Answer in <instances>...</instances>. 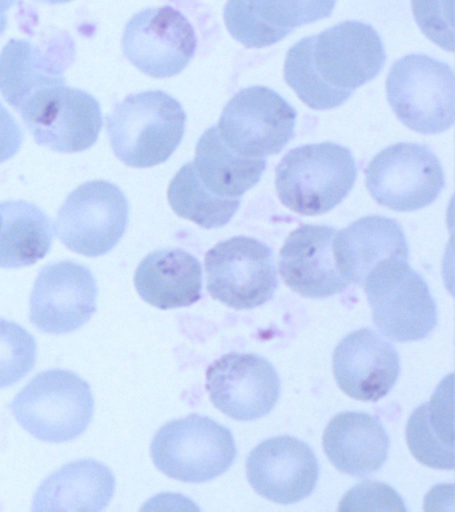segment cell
Listing matches in <instances>:
<instances>
[{
    "instance_id": "34",
    "label": "cell",
    "mask_w": 455,
    "mask_h": 512,
    "mask_svg": "<svg viewBox=\"0 0 455 512\" xmlns=\"http://www.w3.org/2000/svg\"><path fill=\"white\" fill-rule=\"evenodd\" d=\"M18 0H0V15L5 14Z\"/></svg>"
},
{
    "instance_id": "6",
    "label": "cell",
    "mask_w": 455,
    "mask_h": 512,
    "mask_svg": "<svg viewBox=\"0 0 455 512\" xmlns=\"http://www.w3.org/2000/svg\"><path fill=\"white\" fill-rule=\"evenodd\" d=\"M386 94L395 116L419 134H441L454 124V72L431 56L397 60L387 75Z\"/></svg>"
},
{
    "instance_id": "1",
    "label": "cell",
    "mask_w": 455,
    "mask_h": 512,
    "mask_svg": "<svg viewBox=\"0 0 455 512\" xmlns=\"http://www.w3.org/2000/svg\"><path fill=\"white\" fill-rule=\"evenodd\" d=\"M185 130L182 104L165 91L129 95L107 115L114 154L133 168L165 163L181 144Z\"/></svg>"
},
{
    "instance_id": "11",
    "label": "cell",
    "mask_w": 455,
    "mask_h": 512,
    "mask_svg": "<svg viewBox=\"0 0 455 512\" xmlns=\"http://www.w3.org/2000/svg\"><path fill=\"white\" fill-rule=\"evenodd\" d=\"M297 111L263 86L243 88L231 98L218 123L226 146L249 158L279 154L293 139Z\"/></svg>"
},
{
    "instance_id": "26",
    "label": "cell",
    "mask_w": 455,
    "mask_h": 512,
    "mask_svg": "<svg viewBox=\"0 0 455 512\" xmlns=\"http://www.w3.org/2000/svg\"><path fill=\"white\" fill-rule=\"evenodd\" d=\"M193 163L203 187L225 199H241L257 186L267 164L265 158H249L227 147L217 126L198 140Z\"/></svg>"
},
{
    "instance_id": "2",
    "label": "cell",
    "mask_w": 455,
    "mask_h": 512,
    "mask_svg": "<svg viewBox=\"0 0 455 512\" xmlns=\"http://www.w3.org/2000/svg\"><path fill=\"white\" fill-rule=\"evenodd\" d=\"M349 148L337 143L306 144L287 152L275 170L281 202L306 216L326 214L342 203L357 180Z\"/></svg>"
},
{
    "instance_id": "27",
    "label": "cell",
    "mask_w": 455,
    "mask_h": 512,
    "mask_svg": "<svg viewBox=\"0 0 455 512\" xmlns=\"http://www.w3.org/2000/svg\"><path fill=\"white\" fill-rule=\"evenodd\" d=\"M0 214V267L33 266L49 254L53 226L41 208L23 200H7L0 203Z\"/></svg>"
},
{
    "instance_id": "18",
    "label": "cell",
    "mask_w": 455,
    "mask_h": 512,
    "mask_svg": "<svg viewBox=\"0 0 455 512\" xmlns=\"http://www.w3.org/2000/svg\"><path fill=\"white\" fill-rule=\"evenodd\" d=\"M74 60V40L67 34L41 44L11 39L0 54V92L19 111L35 91L66 84L65 72Z\"/></svg>"
},
{
    "instance_id": "10",
    "label": "cell",
    "mask_w": 455,
    "mask_h": 512,
    "mask_svg": "<svg viewBox=\"0 0 455 512\" xmlns=\"http://www.w3.org/2000/svg\"><path fill=\"white\" fill-rule=\"evenodd\" d=\"M365 176L375 202L398 212L430 206L445 187L442 164L425 144L397 143L385 148L371 160Z\"/></svg>"
},
{
    "instance_id": "15",
    "label": "cell",
    "mask_w": 455,
    "mask_h": 512,
    "mask_svg": "<svg viewBox=\"0 0 455 512\" xmlns=\"http://www.w3.org/2000/svg\"><path fill=\"white\" fill-rule=\"evenodd\" d=\"M313 60L327 84L354 92L381 74L386 51L370 24L349 20L313 36Z\"/></svg>"
},
{
    "instance_id": "31",
    "label": "cell",
    "mask_w": 455,
    "mask_h": 512,
    "mask_svg": "<svg viewBox=\"0 0 455 512\" xmlns=\"http://www.w3.org/2000/svg\"><path fill=\"white\" fill-rule=\"evenodd\" d=\"M411 8L423 34L443 50L453 52V0H411Z\"/></svg>"
},
{
    "instance_id": "32",
    "label": "cell",
    "mask_w": 455,
    "mask_h": 512,
    "mask_svg": "<svg viewBox=\"0 0 455 512\" xmlns=\"http://www.w3.org/2000/svg\"><path fill=\"white\" fill-rule=\"evenodd\" d=\"M339 511H406L394 488L378 482H363L351 488L338 506Z\"/></svg>"
},
{
    "instance_id": "17",
    "label": "cell",
    "mask_w": 455,
    "mask_h": 512,
    "mask_svg": "<svg viewBox=\"0 0 455 512\" xmlns=\"http://www.w3.org/2000/svg\"><path fill=\"white\" fill-rule=\"evenodd\" d=\"M397 348L370 328L345 336L335 347L333 372L338 387L361 402L385 398L399 378Z\"/></svg>"
},
{
    "instance_id": "16",
    "label": "cell",
    "mask_w": 455,
    "mask_h": 512,
    "mask_svg": "<svg viewBox=\"0 0 455 512\" xmlns=\"http://www.w3.org/2000/svg\"><path fill=\"white\" fill-rule=\"evenodd\" d=\"M246 475L258 495L274 503L294 504L313 494L319 463L309 444L294 436H275L247 456Z\"/></svg>"
},
{
    "instance_id": "23",
    "label": "cell",
    "mask_w": 455,
    "mask_h": 512,
    "mask_svg": "<svg viewBox=\"0 0 455 512\" xmlns=\"http://www.w3.org/2000/svg\"><path fill=\"white\" fill-rule=\"evenodd\" d=\"M134 284L139 296L159 310L193 306L202 298V266L181 248H161L139 263Z\"/></svg>"
},
{
    "instance_id": "25",
    "label": "cell",
    "mask_w": 455,
    "mask_h": 512,
    "mask_svg": "<svg viewBox=\"0 0 455 512\" xmlns=\"http://www.w3.org/2000/svg\"><path fill=\"white\" fill-rule=\"evenodd\" d=\"M453 415V375H449L430 402L421 404L407 420V446L423 466L454 470Z\"/></svg>"
},
{
    "instance_id": "37",
    "label": "cell",
    "mask_w": 455,
    "mask_h": 512,
    "mask_svg": "<svg viewBox=\"0 0 455 512\" xmlns=\"http://www.w3.org/2000/svg\"><path fill=\"white\" fill-rule=\"evenodd\" d=\"M2 222H3L2 214H0V228H2Z\"/></svg>"
},
{
    "instance_id": "3",
    "label": "cell",
    "mask_w": 455,
    "mask_h": 512,
    "mask_svg": "<svg viewBox=\"0 0 455 512\" xmlns=\"http://www.w3.org/2000/svg\"><path fill=\"white\" fill-rule=\"evenodd\" d=\"M95 400L90 384L73 371L41 372L11 403V411L34 438L49 443L77 439L90 426Z\"/></svg>"
},
{
    "instance_id": "33",
    "label": "cell",
    "mask_w": 455,
    "mask_h": 512,
    "mask_svg": "<svg viewBox=\"0 0 455 512\" xmlns=\"http://www.w3.org/2000/svg\"><path fill=\"white\" fill-rule=\"evenodd\" d=\"M23 144V132L14 116L0 103V164L18 154Z\"/></svg>"
},
{
    "instance_id": "5",
    "label": "cell",
    "mask_w": 455,
    "mask_h": 512,
    "mask_svg": "<svg viewBox=\"0 0 455 512\" xmlns=\"http://www.w3.org/2000/svg\"><path fill=\"white\" fill-rule=\"evenodd\" d=\"M363 288L378 330L394 342H418L438 326L437 304L426 280L407 260L387 259L367 275Z\"/></svg>"
},
{
    "instance_id": "20",
    "label": "cell",
    "mask_w": 455,
    "mask_h": 512,
    "mask_svg": "<svg viewBox=\"0 0 455 512\" xmlns=\"http://www.w3.org/2000/svg\"><path fill=\"white\" fill-rule=\"evenodd\" d=\"M334 227L303 224L279 252V272L286 286L306 298L323 299L345 291L349 283L334 259Z\"/></svg>"
},
{
    "instance_id": "8",
    "label": "cell",
    "mask_w": 455,
    "mask_h": 512,
    "mask_svg": "<svg viewBox=\"0 0 455 512\" xmlns=\"http://www.w3.org/2000/svg\"><path fill=\"white\" fill-rule=\"evenodd\" d=\"M18 112L39 146L62 154L89 150L103 126L98 100L65 84L35 91Z\"/></svg>"
},
{
    "instance_id": "4",
    "label": "cell",
    "mask_w": 455,
    "mask_h": 512,
    "mask_svg": "<svg viewBox=\"0 0 455 512\" xmlns=\"http://www.w3.org/2000/svg\"><path fill=\"white\" fill-rule=\"evenodd\" d=\"M150 452L159 471L185 483L210 482L237 458L229 428L197 414L166 423L155 434Z\"/></svg>"
},
{
    "instance_id": "14",
    "label": "cell",
    "mask_w": 455,
    "mask_h": 512,
    "mask_svg": "<svg viewBox=\"0 0 455 512\" xmlns=\"http://www.w3.org/2000/svg\"><path fill=\"white\" fill-rule=\"evenodd\" d=\"M211 403L239 422L270 414L281 395V380L269 360L257 354H227L206 374Z\"/></svg>"
},
{
    "instance_id": "9",
    "label": "cell",
    "mask_w": 455,
    "mask_h": 512,
    "mask_svg": "<svg viewBox=\"0 0 455 512\" xmlns=\"http://www.w3.org/2000/svg\"><path fill=\"white\" fill-rule=\"evenodd\" d=\"M207 290L235 310H251L273 298L278 288L274 252L247 236L223 240L205 256Z\"/></svg>"
},
{
    "instance_id": "13",
    "label": "cell",
    "mask_w": 455,
    "mask_h": 512,
    "mask_svg": "<svg viewBox=\"0 0 455 512\" xmlns=\"http://www.w3.org/2000/svg\"><path fill=\"white\" fill-rule=\"evenodd\" d=\"M97 298V282L89 268L71 260L47 264L31 292V323L46 334H70L93 318Z\"/></svg>"
},
{
    "instance_id": "36",
    "label": "cell",
    "mask_w": 455,
    "mask_h": 512,
    "mask_svg": "<svg viewBox=\"0 0 455 512\" xmlns=\"http://www.w3.org/2000/svg\"><path fill=\"white\" fill-rule=\"evenodd\" d=\"M38 2L47 3V4H62L73 2V0H38Z\"/></svg>"
},
{
    "instance_id": "28",
    "label": "cell",
    "mask_w": 455,
    "mask_h": 512,
    "mask_svg": "<svg viewBox=\"0 0 455 512\" xmlns=\"http://www.w3.org/2000/svg\"><path fill=\"white\" fill-rule=\"evenodd\" d=\"M167 199L175 214L207 230L226 226L241 206V199H225L207 191L193 162L186 163L171 180Z\"/></svg>"
},
{
    "instance_id": "29",
    "label": "cell",
    "mask_w": 455,
    "mask_h": 512,
    "mask_svg": "<svg viewBox=\"0 0 455 512\" xmlns=\"http://www.w3.org/2000/svg\"><path fill=\"white\" fill-rule=\"evenodd\" d=\"M285 80L306 106L313 110H333L353 95L331 87L319 76L313 60V36L295 43L287 52Z\"/></svg>"
},
{
    "instance_id": "12",
    "label": "cell",
    "mask_w": 455,
    "mask_h": 512,
    "mask_svg": "<svg viewBox=\"0 0 455 512\" xmlns=\"http://www.w3.org/2000/svg\"><path fill=\"white\" fill-rule=\"evenodd\" d=\"M123 54L151 78L181 74L197 51V35L189 19L170 6L147 8L127 23Z\"/></svg>"
},
{
    "instance_id": "22",
    "label": "cell",
    "mask_w": 455,
    "mask_h": 512,
    "mask_svg": "<svg viewBox=\"0 0 455 512\" xmlns=\"http://www.w3.org/2000/svg\"><path fill=\"white\" fill-rule=\"evenodd\" d=\"M323 450L337 470L366 478L385 466L389 435L375 416L347 411L335 415L323 432Z\"/></svg>"
},
{
    "instance_id": "35",
    "label": "cell",
    "mask_w": 455,
    "mask_h": 512,
    "mask_svg": "<svg viewBox=\"0 0 455 512\" xmlns=\"http://www.w3.org/2000/svg\"><path fill=\"white\" fill-rule=\"evenodd\" d=\"M7 23H9V19H7L6 15H0V35L5 32Z\"/></svg>"
},
{
    "instance_id": "19",
    "label": "cell",
    "mask_w": 455,
    "mask_h": 512,
    "mask_svg": "<svg viewBox=\"0 0 455 512\" xmlns=\"http://www.w3.org/2000/svg\"><path fill=\"white\" fill-rule=\"evenodd\" d=\"M337 0H227L225 23L230 35L247 48L281 42L294 28L326 19Z\"/></svg>"
},
{
    "instance_id": "24",
    "label": "cell",
    "mask_w": 455,
    "mask_h": 512,
    "mask_svg": "<svg viewBox=\"0 0 455 512\" xmlns=\"http://www.w3.org/2000/svg\"><path fill=\"white\" fill-rule=\"evenodd\" d=\"M115 487V476L105 464L78 460L54 472L39 486L33 510L102 511L113 499Z\"/></svg>"
},
{
    "instance_id": "21",
    "label": "cell",
    "mask_w": 455,
    "mask_h": 512,
    "mask_svg": "<svg viewBox=\"0 0 455 512\" xmlns=\"http://www.w3.org/2000/svg\"><path fill=\"white\" fill-rule=\"evenodd\" d=\"M334 259L347 283L363 286L370 271L383 260H409V244L397 220L365 216L337 231Z\"/></svg>"
},
{
    "instance_id": "7",
    "label": "cell",
    "mask_w": 455,
    "mask_h": 512,
    "mask_svg": "<svg viewBox=\"0 0 455 512\" xmlns=\"http://www.w3.org/2000/svg\"><path fill=\"white\" fill-rule=\"evenodd\" d=\"M129 212V200L114 183H83L59 208L55 235L75 254L98 258L121 242Z\"/></svg>"
},
{
    "instance_id": "30",
    "label": "cell",
    "mask_w": 455,
    "mask_h": 512,
    "mask_svg": "<svg viewBox=\"0 0 455 512\" xmlns=\"http://www.w3.org/2000/svg\"><path fill=\"white\" fill-rule=\"evenodd\" d=\"M37 340L19 324L0 319V388L18 383L37 362Z\"/></svg>"
}]
</instances>
